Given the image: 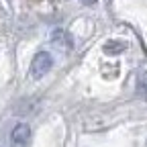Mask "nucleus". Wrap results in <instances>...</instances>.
<instances>
[{
    "label": "nucleus",
    "mask_w": 147,
    "mask_h": 147,
    "mask_svg": "<svg viewBox=\"0 0 147 147\" xmlns=\"http://www.w3.org/2000/svg\"><path fill=\"white\" fill-rule=\"evenodd\" d=\"M10 143H12V147H27L31 143V129H29V125L18 123L12 129V133H10Z\"/></svg>",
    "instance_id": "2"
},
{
    "label": "nucleus",
    "mask_w": 147,
    "mask_h": 147,
    "mask_svg": "<svg viewBox=\"0 0 147 147\" xmlns=\"http://www.w3.org/2000/svg\"><path fill=\"white\" fill-rule=\"evenodd\" d=\"M53 65V59H51V55L47 51H39V53H35V57L31 61V76L35 80H41L45 74L51 69Z\"/></svg>",
    "instance_id": "1"
},
{
    "label": "nucleus",
    "mask_w": 147,
    "mask_h": 147,
    "mask_svg": "<svg viewBox=\"0 0 147 147\" xmlns=\"http://www.w3.org/2000/svg\"><path fill=\"white\" fill-rule=\"evenodd\" d=\"M137 96L147 100V71L139 74V78H137Z\"/></svg>",
    "instance_id": "3"
},
{
    "label": "nucleus",
    "mask_w": 147,
    "mask_h": 147,
    "mask_svg": "<svg viewBox=\"0 0 147 147\" xmlns=\"http://www.w3.org/2000/svg\"><path fill=\"white\" fill-rule=\"evenodd\" d=\"M84 2H86V4H94V2H96V0H84Z\"/></svg>",
    "instance_id": "4"
}]
</instances>
